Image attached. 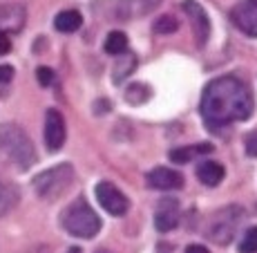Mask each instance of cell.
<instances>
[{"label": "cell", "instance_id": "1", "mask_svg": "<svg viewBox=\"0 0 257 253\" xmlns=\"http://www.w3.org/2000/svg\"><path fill=\"white\" fill-rule=\"evenodd\" d=\"M199 108L206 126L212 132H221L237 121H246L253 115L255 101L244 81L235 76H221L206 86Z\"/></svg>", "mask_w": 257, "mask_h": 253}, {"label": "cell", "instance_id": "2", "mask_svg": "<svg viewBox=\"0 0 257 253\" xmlns=\"http://www.w3.org/2000/svg\"><path fill=\"white\" fill-rule=\"evenodd\" d=\"M0 157L16 171H29L36 163V148L21 126L0 123Z\"/></svg>", "mask_w": 257, "mask_h": 253}, {"label": "cell", "instance_id": "3", "mask_svg": "<svg viewBox=\"0 0 257 253\" xmlns=\"http://www.w3.org/2000/svg\"><path fill=\"white\" fill-rule=\"evenodd\" d=\"M61 224L70 235L90 240L101 231V217L96 215V211L85 200H76L63 211Z\"/></svg>", "mask_w": 257, "mask_h": 253}, {"label": "cell", "instance_id": "4", "mask_svg": "<svg viewBox=\"0 0 257 253\" xmlns=\"http://www.w3.org/2000/svg\"><path fill=\"white\" fill-rule=\"evenodd\" d=\"M246 213L241 206L237 204H228L219 211L212 213V217L208 220V226H206V237L210 242H215L217 246H226L233 242V237L239 231L241 222H244Z\"/></svg>", "mask_w": 257, "mask_h": 253}, {"label": "cell", "instance_id": "5", "mask_svg": "<svg viewBox=\"0 0 257 253\" xmlns=\"http://www.w3.org/2000/svg\"><path fill=\"white\" fill-rule=\"evenodd\" d=\"M74 182L72 163H58L54 168H47L41 175L34 177V191L41 200H56L61 197Z\"/></svg>", "mask_w": 257, "mask_h": 253}, {"label": "cell", "instance_id": "6", "mask_svg": "<svg viewBox=\"0 0 257 253\" xmlns=\"http://www.w3.org/2000/svg\"><path fill=\"white\" fill-rule=\"evenodd\" d=\"M94 193H96V200L98 204L105 208L110 215H125L127 208H130V202H127V197L123 195L118 188L112 184V182H98L96 188H94Z\"/></svg>", "mask_w": 257, "mask_h": 253}, {"label": "cell", "instance_id": "7", "mask_svg": "<svg viewBox=\"0 0 257 253\" xmlns=\"http://www.w3.org/2000/svg\"><path fill=\"white\" fill-rule=\"evenodd\" d=\"M230 21L246 36H257V0H239L230 9Z\"/></svg>", "mask_w": 257, "mask_h": 253}, {"label": "cell", "instance_id": "8", "mask_svg": "<svg viewBox=\"0 0 257 253\" xmlns=\"http://www.w3.org/2000/svg\"><path fill=\"white\" fill-rule=\"evenodd\" d=\"M65 119L58 110H54V108H49L47 115H45V146L47 150L56 152L63 148V143H65Z\"/></svg>", "mask_w": 257, "mask_h": 253}, {"label": "cell", "instance_id": "9", "mask_svg": "<svg viewBox=\"0 0 257 253\" xmlns=\"http://www.w3.org/2000/svg\"><path fill=\"white\" fill-rule=\"evenodd\" d=\"M179 217H181L179 200H175V197H164V200H159V204L155 208V226L161 233L175 229V226L179 224Z\"/></svg>", "mask_w": 257, "mask_h": 253}, {"label": "cell", "instance_id": "10", "mask_svg": "<svg viewBox=\"0 0 257 253\" xmlns=\"http://www.w3.org/2000/svg\"><path fill=\"white\" fill-rule=\"evenodd\" d=\"M27 21V9L21 3L0 5V34H18Z\"/></svg>", "mask_w": 257, "mask_h": 253}, {"label": "cell", "instance_id": "11", "mask_svg": "<svg viewBox=\"0 0 257 253\" xmlns=\"http://www.w3.org/2000/svg\"><path fill=\"white\" fill-rule=\"evenodd\" d=\"M146 182L148 186L157 188V191H177V188L184 186V175L172 171V168L157 166L146 175Z\"/></svg>", "mask_w": 257, "mask_h": 253}, {"label": "cell", "instance_id": "12", "mask_svg": "<svg viewBox=\"0 0 257 253\" xmlns=\"http://www.w3.org/2000/svg\"><path fill=\"white\" fill-rule=\"evenodd\" d=\"M184 12L188 14V18H190L192 27H195V36H197V43L199 45H204L206 41H208V34H210V21H208V14L204 12V7H201L197 0H184Z\"/></svg>", "mask_w": 257, "mask_h": 253}, {"label": "cell", "instance_id": "13", "mask_svg": "<svg viewBox=\"0 0 257 253\" xmlns=\"http://www.w3.org/2000/svg\"><path fill=\"white\" fill-rule=\"evenodd\" d=\"M197 177H199V182L204 186L215 188L224 180V166H221L219 161H201L199 166H197Z\"/></svg>", "mask_w": 257, "mask_h": 253}, {"label": "cell", "instance_id": "14", "mask_svg": "<svg viewBox=\"0 0 257 253\" xmlns=\"http://www.w3.org/2000/svg\"><path fill=\"white\" fill-rule=\"evenodd\" d=\"M81 25H83V16L76 12V9H65V12H61L56 18H54V27L63 34L76 32Z\"/></svg>", "mask_w": 257, "mask_h": 253}, {"label": "cell", "instance_id": "15", "mask_svg": "<svg viewBox=\"0 0 257 253\" xmlns=\"http://www.w3.org/2000/svg\"><path fill=\"white\" fill-rule=\"evenodd\" d=\"M204 152H212L210 143H197L195 148H177V150L168 152V157H170V161H175V163H186L195 155H204Z\"/></svg>", "mask_w": 257, "mask_h": 253}, {"label": "cell", "instance_id": "16", "mask_svg": "<svg viewBox=\"0 0 257 253\" xmlns=\"http://www.w3.org/2000/svg\"><path fill=\"white\" fill-rule=\"evenodd\" d=\"M105 52L112 56H121L127 52V36L123 32H110L105 38Z\"/></svg>", "mask_w": 257, "mask_h": 253}, {"label": "cell", "instance_id": "17", "mask_svg": "<svg viewBox=\"0 0 257 253\" xmlns=\"http://www.w3.org/2000/svg\"><path fill=\"white\" fill-rule=\"evenodd\" d=\"M135 67H137V58L130 56V54H121V56H118L116 67H114V83L125 81V78L135 72Z\"/></svg>", "mask_w": 257, "mask_h": 253}, {"label": "cell", "instance_id": "18", "mask_svg": "<svg viewBox=\"0 0 257 253\" xmlns=\"http://www.w3.org/2000/svg\"><path fill=\"white\" fill-rule=\"evenodd\" d=\"M16 202H18L16 188L9 186V184H3V182H0V217L7 215V213L12 211L14 206H16Z\"/></svg>", "mask_w": 257, "mask_h": 253}, {"label": "cell", "instance_id": "19", "mask_svg": "<svg viewBox=\"0 0 257 253\" xmlns=\"http://www.w3.org/2000/svg\"><path fill=\"white\" fill-rule=\"evenodd\" d=\"M125 99H127V103H132V106H135V103L139 106V103L150 99V88H148L146 83H132V86L125 90Z\"/></svg>", "mask_w": 257, "mask_h": 253}, {"label": "cell", "instance_id": "20", "mask_svg": "<svg viewBox=\"0 0 257 253\" xmlns=\"http://www.w3.org/2000/svg\"><path fill=\"white\" fill-rule=\"evenodd\" d=\"M239 253H257V226L246 229L244 237L239 242Z\"/></svg>", "mask_w": 257, "mask_h": 253}, {"label": "cell", "instance_id": "21", "mask_svg": "<svg viewBox=\"0 0 257 253\" xmlns=\"http://www.w3.org/2000/svg\"><path fill=\"white\" fill-rule=\"evenodd\" d=\"M177 27H179V23L175 21V16H161L152 25V29L157 34H172V32H177Z\"/></svg>", "mask_w": 257, "mask_h": 253}, {"label": "cell", "instance_id": "22", "mask_svg": "<svg viewBox=\"0 0 257 253\" xmlns=\"http://www.w3.org/2000/svg\"><path fill=\"white\" fill-rule=\"evenodd\" d=\"M36 78H38V83H41L43 88H47V86H52V81H54V72L49 67H38L36 69Z\"/></svg>", "mask_w": 257, "mask_h": 253}, {"label": "cell", "instance_id": "23", "mask_svg": "<svg viewBox=\"0 0 257 253\" xmlns=\"http://www.w3.org/2000/svg\"><path fill=\"white\" fill-rule=\"evenodd\" d=\"M246 152H248L250 157H257V130L246 137Z\"/></svg>", "mask_w": 257, "mask_h": 253}, {"label": "cell", "instance_id": "24", "mask_svg": "<svg viewBox=\"0 0 257 253\" xmlns=\"http://www.w3.org/2000/svg\"><path fill=\"white\" fill-rule=\"evenodd\" d=\"M9 52H12V38L7 34H0V56H5Z\"/></svg>", "mask_w": 257, "mask_h": 253}, {"label": "cell", "instance_id": "25", "mask_svg": "<svg viewBox=\"0 0 257 253\" xmlns=\"http://www.w3.org/2000/svg\"><path fill=\"white\" fill-rule=\"evenodd\" d=\"M14 78V67L12 65H0V83H9Z\"/></svg>", "mask_w": 257, "mask_h": 253}, {"label": "cell", "instance_id": "26", "mask_svg": "<svg viewBox=\"0 0 257 253\" xmlns=\"http://www.w3.org/2000/svg\"><path fill=\"white\" fill-rule=\"evenodd\" d=\"M186 253H208V249H206V246H201V244H190L186 249Z\"/></svg>", "mask_w": 257, "mask_h": 253}, {"label": "cell", "instance_id": "27", "mask_svg": "<svg viewBox=\"0 0 257 253\" xmlns=\"http://www.w3.org/2000/svg\"><path fill=\"white\" fill-rule=\"evenodd\" d=\"M67 253H81V249H76V246H72V249H67Z\"/></svg>", "mask_w": 257, "mask_h": 253}, {"label": "cell", "instance_id": "28", "mask_svg": "<svg viewBox=\"0 0 257 253\" xmlns=\"http://www.w3.org/2000/svg\"><path fill=\"white\" fill-rule=\"evenodd\" d=\"M96 253H110V251H105V249H98Z\"/></svg>", "mask_w": 257, "mask_h": 253}]
</instances>
